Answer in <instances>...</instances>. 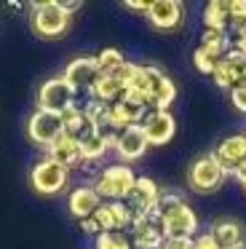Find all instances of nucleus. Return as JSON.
<instances>
[{
  "label": "nucleus",
  "mask_w": 246,
  "mask_h": 249,
  "mask_svg": "<svg viewBox=\"0 0 246 249\" xmlns=\"http://www.w3.org/2000/svg\"><path fill=\"white\" fill-rule=\"evenodd\" d=\"M139 126L147 137V145H166L176 134V121L169 110H147Z\"/></svg>",
  "instance_id": "nucleus-9"
},
{
  "label": "nucleus",
  "mask_w": 246,
  "mask_h": 249,
  "mask_svg": "<svg viewBox=\"0 0 246 249\" xmlns=\"http://www.w3.org/2000/svg\"><path fill=\"white\" fill-rule=\"evenodd\" d=\"M233 177H235V179H238V182H241V188H244V190H246V166H241V169H238V172H235V174H233Z\"/></svg>",
  "instance_id": "nucleus-35"
},
{
  "label": "nucleus",
  "mask_w": 246,
  "mask_h": 249,
  "mask_svg": "<svg viewBox=\"0 0 246 249\" xmlns=\"http://www.w3.org/2000/svg\"><path fill=\"white\" fill-rule=\"evenodd\" d=\"M147 137H144L142 126H131V129L121 131L115 142V150L123 161H139V158L147 153Z\"/></svg>",
  "instance_id": "nucleus-19"
},
{
  "label": "nucleus",
  "mask_w": 246,
  "mask_h": 249,
  "mask_svg": "<svg viewBox=\"0 0 246 249\" xmlns=\"http://www.w3.org/2000/svg\"><path fill=\"white\" fill-rule=\"evenodd\" d=\"M233 40H230V33H217V30H206L201 38V49L206 54H211L214 59H222L225 54L230 51Z\"/></svg>",
  "instance_id": "nucleus-24"
},
{
  "label": "nucleus",
  "mask_w": 246,
  "mask_h": 249,
  "mask_svg": "<svg viewBox=\"0 0 246 249\" xmlns=\"http://www.w3.org/2000/svg\"><path fill=\"white\" fill-rule=\"evenodd\" d=\"M211 233L214 238H217V244L222 249H233V247H241L246 238V231L244 225H241L238 220H233V217H222V220H214L211 225Z\"/></svg>",
  "instance_id": "nucleus-21"
},
{
  "label": "nucleus",
  "mask_w": 246,
  "mask_h": 249,
  "mask_svg": "<svg viewBox=\"0 0 246 249\" xmlns=\"http://www.w3.org/2000/svg\"><path fill=\"white\" fill-rule=\"evenodd\" d=\"M62 134H64V124H62V115H56V113L35 110L30 115V121H27V137L37 147H46L48 150Z\"/></svg>",
  "instance_id": "nucleus-7"
},
{
  "label": "nucleus",
  "mask_w": 246,
  "mask_h": 249,
  "mask_svg": "<svg viewBox=\"0 0 246 249\" xmlns=\"http://www.w3.org/2000/svg\"><path fill=\"white\" fill-rule=\"evenodd\" d=\"M160 201V188L153 182L150 177H137V182H134L131 193L126 196V209L128 214H131V222L139 220V217H147L155 212V206H158Z\"/></svg>",
  "instance_id": "nucleus-6"
},
{
  "label": "nucleus",
  "mask_w": 246,
  "mask_h": 249,
  "mask_svg": "<svg viewBox=\"0 0 246 249\" xmlns=\"http://www.w3.org/2000/svg\"><path fill=\"white\" fill-rule=\"evenodd\" d=\"M155 214L160 220L166 238H193L198 231V217L185 198L176 193H160V201L155 206Z\"/></svg>",
  "instance_id": "nucleus-1"
},
{
  "label": "nucleus",
  "mask_w": 246,
  "mask_h": 249,
  "mask_svg": "<svg viewBox=\"0 0 246 249\" xmlns=\"http://www.w3.org/2000/svg\"><path fill=\"white\" fill-rule=\"evenodd\" d=\"M62 124H64V134H72V137H80L86 129H91L86 115H83V107H78V105H70V107L64 110Z\"/></svg>",
  "instance_id": "nucleus-25"
},
{
  "label": "nucleus",
  "mask_w": 246,
  "mask_h": 249,
  "mask_svg": "<svg viewBox=\"0 0 246 249\" xmlns=\"http://www.w3.org/2000/svg\"><path fill=\"white\" fill-rule=\"evenodd\" d=\"M94 249H134L126 233H99Z\"/></svg>",
  "instance_id": "nucleus-27"
},
{
  "label": "nucleus",
  "mask_w": 246,
  "mask_h": 249,
  "mask_svg": "<svg viewBox=\"0 0 246 249\" xmlns=\"http://www.w3.org/2000/svg\"><path fill=\"white\" fill-rule=\"evenodd\" d=\"M48 158H51V161H56L59 166H64L67 172H70V169L83 166V156H80V142H78V137L62 134L51 147H48Z\"/></svg>",
  "instance_id": "nucleus-18"
},
{
  "label": "nucleus",
  "mask_w": 246,
  "mask_h": 249,
  "mask_svg": "<svg viewBox=\"0 0 246 249\" xmlns=\"http://www.w3.org/2000/svg\"><path fill=\"white\" fill-rule=\"evenodd\" d=\"M211 156L217 158V163L228 174H235L246 163V134H233L225 137L217 147L211 150Z\"/></svg>",
  "instance_id": "nucleus-12"
},
{
  "label": "nucleus",
  "mask_w": 246,
  "mask_h": 249,
  "mask_svg": "<svg viewBox=\"0 0 246 249\" xmlns=\"http://www.w3.org/2000/svg\"><path fill=\"white\" fill-rule=\"evenodd\" d=\"M62 78L70 83V89H72L75 94H78V91H91L94 81L99 78L96 59H94V56H78V59H72L67 67H64V75Z\"/></svg>",
  "instance_id": "nucleus-15"
},
{
  "label": "nucleus",
  "mask_w": 246,
  "mask_h": 249,
  "mask_svg": "<svg viewBox=\"0 0 246 249\" xmlns=\"http://www.w3.org/2000/svg\"><path fill=\"white\" fill-rule=\"evenodd\" d=\"M70 105H75V91L64 78H51L37 89V110L62 115Z\"/></svg>",
  "instance_id": "nucleus-8"
},
{
  "label": "nucleus",
  "mask_w": 246,
  "mask_h": 249,
  "mask_svg": "<svg viewBox=\"0 0 246 249\" xmlns=\"http://www.w3.org/2000/svg\"><path fill=\"white\" fill-rule=\"evenodd\" d=\"M203 24H206V30L228 33V27H230L228 3H225V0H211V3H206V8H203Z\"/></svg>",
  "instance_id": "nucleus-23"
},
{
  "label": "nucleus",
  "mask_w": 246,
  "mask_h": 249,
  "mask_svg": "<svg viewBox=\"0 0 246 249\" xmlns=\"http://www.w3.org/2000/svg\"><path fill=\"white\" fill-rule=\"evenodd\" d=\"M123 83L118 81V75H99L94 81V86H91V99H99V102H105V105H112V102H118V99L123 97Z\"/></svg>",
  "instance_id": "nucleus-22"
},
{
  "label": "nucleus",
  "mask_w": 246,
  "mask_h": 249,
  "mask_svg": "<svg viewBox=\"0 0 246 249\" xmlns=\"http://www.w3.org/2000/svg\"><path fill=\"white\" fill-rule=\"evenodd\" d=\"M94 220L102 233H123L131 228V214L123 201H102V206L94 212Z\"/></svg>",
  "instance_id": "nucleus-13"
},
{
  "label": "nucleus",
  "mask_w": 246,
  "mask_h": 249,
  "mask_svg": "<svg viewBox=\"0 0 246 249\" xmlns=\"http://www.w3.org/2000/svg\"><path fill=\"white\" fill-rule=\"evenodd\" d=\"M94 59H96V70H99V75H115V72L126 65V59H123V54L118 49H102Z\"/></svg>",
  "instance_id": "nucleus-26"
},
{
  "label": "nucleus",
  "mask_w": 246,
  "mask_h": 249,
  "mask_svg": "<svg viewBox=\"0 0 246 249\" xmlns=\"http://www.w3.org/2000/svg\"><path fill=\"white\" fill-rule=\"evenodd\" d=\"M67 179H70V172L64 166H59L56 161H51L48 156L43 158V161H37L30 172V182H32V188H35V193H40V196L62 193V190L67 188Z\"/></svg>",
  "instance_id": "nucleus-5"
},
{
  "label": "nucleus",
  "mask_w": 246,
  "mask_h": 249,
  "mask_svg": "<svg viewBox=\"0 0 246 249\" xmlns=\"http://www.w3.org/2000/svg\"><path fill=\"white\" fill-rule=\"evenodd\" d=\"M225 177H228V172L219 166L211 153L195 158L190 163V169H187V182H190V188L195 193H214V190H219Z\"/></svg>",
  "instance_id": "nucleus-4"
},
{
  "label": "nucleus",
  "mask_w": 246,
  "mask_h": 249,
  "mask_svg": "<svg viewBox=\"0 0 246 249\" xmlns=\"http://www.w3.org/2000/svg\"><path fill=\"white\" fill-rule=\"evenodd\" d=\"M144 17L150 19V24H153L155 30L169 33V30H176L182 24L185 8H182V3H176V0H153V3H150V11L144 14Z\"/></svg>",
  "instance_id": "nucleus-16"
},
{
  "label": "nucleus",
  "mask_w": 246,
  "mask_h": 249,
  "mask_svg": "<svg viewBox=\"0 0 246 249\" xmlns=\"http://www.w3.org/2000/svg\"><path fill=\"white\" fill-rule=\"evenodd\" d=\"M217 62L219 59H214L211 54H206V51L198 46L195 51H193V65H195V70L198 72H203V75H211L214 72V67H217Z\"/></svg>",
  "instance_id": "nucleus-28"
},
{
  "label": "nucleus",
  "mask_w": 246,
  "mask_h": 249,
  "mask_svg": "<svg viewBox=\"0 0 246 249\" xmlns=\"http://www.w3.org/2000/svg\"><path fill=\"white\" fill-rule=\"evenodd\" d=\"M244 70H246V54H241L238 49H233V46H230V51L217 62L211 78H214V83H217L219 89H230V91H233V89L241 83Z\"/></svg>",
  "instance_id": "nucleus-11"
},
{
  "label": "nucleus",
  "mask_w": 246,
  "mask_h": 249,
  "mask_svg": "<svg viewBox=\"0 0 246 249\" xmlns=\"http://www.w3.org/2000/svg\"><path fill=\"white\" fill-rule=\"evenodd\" d=\"M70 19H72V14L64 11L59 0H43V3H35V6H32V14H30L32 33H35L37 38H46V40L62 38V35L70 30Z\"/></svg>",
  "instance_id": "nucleus-2"
},
{
  "label": "nucleus",
  "mask_w": 246,
  "mask_h": 249,
  "mask_svg": "<svg viewBox=\"0 0 246 249\" xmlns=\"http://www.w3.org/2000/svg\"><path fill=\"white\" fill-rule=\"evenodd\" d=\"M59 3H62V0H59ZM80 6H83V3H78V0H64V3H62V8H64V11H67V14L78 11Z\"/></svg>",
  "instance_id": "nucleus-34"
},
{
  "label": "nucleus",
  "mask_w": 246,
  "mask_h": 249,
  "mask_svg": "<svg viewBox=\"0 0 246 249\" xmlns=\"http://www.w3.org/2000/svg\"><path fill=\"white\" fill-rule=\"evenodd\" d=\"M238 86H244V89H246V70H244V75H241V83H238Z\"/></svg>",
  "instance_id": "nucleus-36"
},
{
  "label": "nucleus",
  "mask_w": 246,
  "mask_h": 249,
  "mask_svg": "<svg viewBox=\"0 0 246 249\" xmlns=\"http://www.w3.org/2000/svg\"><path fill=\"white\" fill-rule=\"evenodd\" d=\"M123 6H126L128 11H139V14H147L150 11V3H144V0H126Z\"/></svg>",
  "instance_id": "nucleus-33"
},
{
  "label": "nucleus",
  "mask_w": 246,
  "mask_h": 249,
  "mask_svg": "<svg viewBox=\"0 0 246 249\" xmlns=\"http://www.w3.org/2000/svg\"><path fill=\"white\" fill-rule=\"evenodd\" d=\"M166 241L163 228H160L158 214H147L131 222V247L134 249H160Z\"/></svg>",
  "instance_id": "nucleus-10"
},
{
  "label": "nucleus",
  "mask_w": 246,
  "mask_h": 249,
  "mask_svg": "<svg viewBox=\"0 0 246 249\" xmlns=\"http://www.w3.org/2000/svg\"><path fill=\"white\" fill-rule=\"evenodd\" d=\"M244 166H246V163H244Z\"/></svg>",
  "instance_id": "nucleus-38"
},
{
  "label": "nucleus",
  "mask_w": 246,
  "mask_h": 249,
  "mask_svg": "<svg viewBox=\"0 0 246 249\" xmlns=\"http://www.w3.org/2000/svg\"><path fill=\"white\" fill-rule=\"evenodd\" d=\"M67 206H70V214H72L75 220H86V217H94V212L102 206V198L94 188L80 185V188H75L72 193H70Z\"/></svg>",
  "instance_id": "nucleus-20"
},
{
  "label": "nucleus",
  "mask_w": 246,
  "mask_h": 249,
  "mask_svg": "<svg viewBox=\"0 0 246 249\" xmlns=\"http://www.w3.org/2000/svg\"><path fill=\"white\" fill-rule=\"evenodd\" d=\"M80 231H83V233H88V236H99V233H102L94 217H86V220H80Z\"/></svg>",
  "instance_id": "nucleus-32"
},
{
  "label": "nucleus",
  "mask_w": 246,
  "mask_h": 249,
  "mask_svg": "<svg viewBox=\"0 0 246 249\" xmlns=\"http://www.w3.org/2000/svg\"><path fill=\"white\" fill-rule=\"evenodd\" d=\"M160 249H193V238H166Z\"/></svg>",
  "instance_id": "nucleus-31"
},
{
  "label": "nucleus",
  "mask_w": 246,
  "mask_h": 249,
  "mask_svg": "<svg viewBox=\"0 0 246 249\" xmlns=\"http://www.w3.org/2000/svg\"><path fill=\"white\" fill-rule=\"evenodd\" d=\"M193 249H222V247L217 244V238L211 233H201V236L193 238Z\"/></svg>",
  "instance_id": "nucleus-29"
},
{
  "label": "nucleus",
  "mask_w": 246,
  "mask_h": 249,
  "mask_svg": "<svg viewBox=\"0 0 246 249\" xmlns=\"http://www.w3.org/2000/svg\"><path fill=\"white\" fill-rule=\"evenodd\" d=\"M230 99H233V107L235 110L246 113V89L244 86H235L233 91H230Z\"/></svg>",
  "instance_id": "nucleus-30"
},
{
  "label": "nucleus",
  "mask_w": 246,
  "mask_h": 249,
  "mask_svg": "<svg viewBox=\"0 0 246 249\" xmlns=\"http://www.w3.org/2000/svg\"><path fill=\"white\" fill-rule=\"evenodd\" d=\"M233 249H246V244H241V247H233Z\"/></svg>",
  "instance_id": "nucleus-37"
},
{
  "label": "nucleus",
  "mask_w": 246,
  "mask_h": 249,
  "mask_svg": "<svg viewBox=\"0 0 246 249\" xmlns=\"http://www.w3.org/2000/svg\"><path fill=\"white\" fill-rule=\"evenodd\" d=\"M150 91H147V110H169L176 99V86L163 70L150 65Z\"/></svg>",
  "instance_id": "nucleus-14"
},
{
  "label": "nucleus",
  "mask_w": 246,
  "mask_h": 249,
  "mask_svg": "<svg viewBox=\"0 0 246 249\" xmlns=\"http://www.w3.org/2000/svg\"><path fill=\"white\" fill-rule=\"evenodd\" d=\"M137 174L128 163H110L99 172L94 182V190L99 193L102 201H126V196L131 193Z\"/></svg>",
  "instance_id": "nucleus-3"
},
{
  "label": "nucleus",
  "mask_w": 246,
  "mask_h": 249,
  "mask_svg": "<svg viewBox=\"0 0 246 249\" xmlns=\"http://www.w3.org/2000/svg\"><path fill=\"white\" fill-rule=\"evenodd\" d=\"M80 142V156H83V163L86 161H99L110 147H115L118 142V134L115 131H96V129H86L83 134L78 137Z\"/></svg>",
  "instance_id": "nucleus-17"
}]
</instances>
